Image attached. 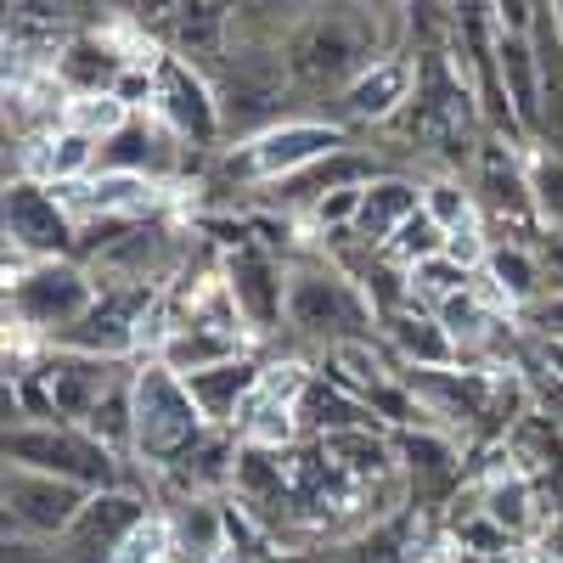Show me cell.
<instances>
[{"instance_id": "cb8c5ba5", "label": "cell", "mask_w": 563, "mask_h": 563, "mask_svg": "<svg viewBox=\"0 0 563 563\" xmlns=\"http://www.w3.org/2000/svg\"><path fill=\"white\" fill-rule=\"evenodd\" d=\"M422 214H429L445 238H456V231H485V209H479V192L467 175H445V169L422 175Z\"/></svg>"}, {"instance_id": "5b68a950", "label": "cell", "mask_w": 563, "mask_h": 563, "mask_svg": "<svg viewBox=\"0 0 563 563\" xmlns=\"http://www.w3.org/2000/svg\"><path fill=\"white\" fill-rule=\"evenodd\" d=\"M97 299H102V288L79 260L29 265V260L7 254V333H23L52 350L68 327H79L97 310Z\"/></svg>"}, {"instance_id": "44dd1931", "label": "cell", "mask_w": 563, "mask_h": 563, "mask_svg": "<svg viewBox=\"0 0 563 563\" xmlns=\"http://www.w3.org/2000/svg\"><path fill=\"white\" fill-rule=\"evenodd\" d=\"M299 429H305V440H333V434H366V429H378V434H395V429H384V417L372 411L361 395H350V389H339L327 372H316V378L305 384V395H299Z\"/></svg>"}, {"instance_id": "83f0119b", "label": "cell", "mask_w": 563, "mask_h": 563, "mask_svg": "<svg viewBox=\"0 0 563 563\" xmlns=\"http://www.w3.org/2000/svg\"><path fill=\"white\" fill-rule=\"evenodd\" d=\"M434 254H445V231H440L429 214H411V220L400 225V238L384 249V260L400 265V271H417L422 260H434Z\"/></svg>"}, {"instance_id": "8fae6325", "label": "cell", "mask_w": 563, "mask_h": 563, "mask_svg": "<svg viewBox=\"0 0 563 563\" xmlns=\"http://www.w3.org/2000/svg\"><path fill=\"white\" fill-rule=\"evenodd\" d=\"M220 276H225L231 299H238V316L254 339L288 333V265H282L260 238L220 254Z\"/></svg>"}, {"instance_id": "4fadbf2b", "label": "cell", "mask_w": 563, "mask_h": 563, "mask_svg": "<svg viewBox=\"0 0 563 563\" xmlns=\"http://www.w3.org/2000/svg\"><path fill=\"white\" fill-rule=\"evenodd\" d=\"M29 372H34V384L45 389V400H52V417H57V422H74V429H85V417L102 406V395L124 378L130 366L90 361V355H68V350H45Z\"/></svg>"}, {"instance_id": "ba28073f", "label": "cell", "mask_w": 563, "mask_h": 563, "mask_svg": "<svg viewBox=\"0 0 563 563\" xmlns=\"http://www.w3.org/2000/svg\"><path fill=\"white\" fill-rule=\"evenodd\" d=\"M7 254L45 265V260H79V220L63 203V192L40 186L29 175H7Z\"/></svg>"}, {"instance_id": "5bb4252c", "label": "cell", "mask_w": 563, "mask_h": 563, "mask_svg": "<svg viewBox=\"0 0 563 563\" xmlns=\"http://www.w3.org/2000/svg\"><path fill=\"white\" fill-rule=\"evenodd\" d=\"M395 456H400V479L411 490V507H440L467 479L462 445L451 434H440V429H400L395 434Z\"/></svg>"}, {"instance_id": "603a6c76", "label": "cell", "mask_w": 563, "mask_h": 563, "mask_svg": "<svg viewBox=\"0 0 563 563\" xmlns=\"http://www.w3.org/2000/svg\"><path fill=\"white\" fill-rule=\"evenodd\" d=\"M260 378H265V355L254 350V355H243V361H225V366L198 372V378H180V384L192 389V400L203 406V417L214 422V429L231 434V429H238V417H243V406L254 400Z\"/></svg>"}, {"instance_id": "484cf974", "label": "cell", "mask_w": 563, "mask_h": 563, "mask_svg": "<svg viewBox=\"0 0 563 563\" xmlns=\"http://www.w3.org/2000/svg\"><path fill=\"white\" fill-rule=\"evenodd\" d=\"M525 175H530V198H536L541 238H563V153L530 147L525 153Z\"/></svg>"}, {"instance_id": "d4e9b609", "label": "cell", "mask_w": 563, "mask_h": 563, "mask_svg": "<svg viewBox=\"0 0 563 563\" xmlns=\"http://www.w3.org/2000/svg\"><path fill=\"white\" fill-rule=\"evenodd\" d=\"M85 434L102 440L119 462H135V366L102 395V406L85 417Z\"/></svg>"}, {"instance_id": "2e32d148", "label": "cell", "mask_w": 563, "mask_h": 563, "mask_svg": "<svg viewBox=\"0 0 563 563\" xmlns=\"http://www.w3.org/2000/svg\"><path fill=\"white\" fill-rule=\"evenodd\" d=\"M231 18L238 7H220V0H192V7H169L164 12V52L192 63L198 74L220 79L225 57H231Z\"/></svg>"}, {"instance_id": "7a4b0ae2", "label": "cell", "mask_w": 563, "mask_h": 563, "mask_svg": "<svg viewBox=\"0 0 563 563\" xmlns=\"http://www.w3.org/2000/svg\"><path fill=\"white\" fill-rule=\"evenodd\" d=\"M417 102L389 124L400 130V141L417 153V158H429L434 169L445 175H462V169H474L479 147H485V113H479V97H474V85L462 79L456 57H451V40L445 45H429V52H417Z\"/></svg>"}, {"instance_id": "8992f818", "label": "cell", "mask_w": 563, "mask_h": 563, "mask_svg": "<svg viewBox=\"0 0 563 563\" xmlns=\"http://www.w3.org/2000/svg\"><path fill=\"white\" fill-rule=\"evenodd\" d=\"M214 434V422L192 400L169 366L135 361V467L147 474H175L203 440Z\"/></svg>"}, {"instance_id": "4316f807", "label": "cell", "mask_w": 563, "mask_h": 563, "mask_svg": "<svg viewBox=\"0 0 563 563\" xmlns=\"http://www.w3.org/2000/svg\"><path fill=\"white\" fill-rule=\"evenodd\" d=\"M406 282H411V299L417 305H445V299H456V294H467V288H479V276L467 271V265H456L451 254H434V260H422L417 271H406Z\"/></svg>"}, {"instance_id": "6da1fadb", "label": "cell", "mask_w": 563, "mask_h": 563, "mask_svg": "<svg viewBox=\"0 0 563 563\" xmlns=\"http://www.w3.org/2000/svg\"><path fill=\"white\" fill-rule=\"evenodd\" d=\"M406 7H299L282 57H288L299 97H344V90L400 45L384 40V29H400Z\"/></svg>"}, {"instance_id": "7c38bea8", "label": "cell", "mask_w": 563, "mask_h": 563, "mask_svg": "<svg viewBox=\"0 0 563 563\" xmlns=\"http://www.w3.org/2000/svg\"><path fill=\"white\" fill-rule=\"evenodd\" d=\"M417 45H400V52H384L372 63L344 97H339V124H366V130H389L411 102H417Z\"/></svg>"}, {"instance_id": "7402d4cb", "label": "cell", "mask_w": 563, "mask_h": 563, "mask_svg": "<svg viewBox=\"0 0 563 563\" xmlns=\"http://www.w3.org/2000/svg\"><path fill=\"white\" fill-rule=\"evenodd\" d=\"M260 344L249 333H209V327H169V333H158L153 355L158 366H169L175 378H198V372H214L225 361H243L254 355Z\"/></svg>"}, {"instance_id": "ac0fdd59", "label": "cell", "mask_w": 563, "mask_h": 563, "mask_svg": "<svg viewBox=\"0 0 563 563\" xmlns=\"http://www.w3.org/2000/svg\"><path fill=\"white\" fill-rule=\"evenodd\" d=\"M378 339L389 344V355L400 361V366H417V372H440V366H462V350H456V339L440 327V316L429 310V305H400V310H389L384 321H378Z\"/></svg>"}, {"instance_id": "9a60e30c", "label": "cell", "mask_w": 563, "mask_h": 563, "mask_svg": "<svg viewBox=\"0 0 563 563\" xmlns=\"http://www.w3.org/2000/svg\"><path fill=\"white\" fill-rule=\"evenodd\" d=\"M474 507L507 541H530L541 530V490L519 474V462L507 456V445H490V467L474 479Z\"/></svg>"}, {"instance_id": "9c48e42d", "label": "cell", "mask_w": 563, "mask_h": 563, "mask_svg": "<svg viewBox=\"0 0 563 563\" xmlns=\"http://www.w3.org/2000/svg\"><path fill=\"white\" fill-rule=\"evenodd\" d=\"M175 135H180V147L186 153H225L220 141H225V113H220V90L209 74H198L192 63H180V57H158L153 68V108Z\"/></svg>"}, {"instance_id": "d6986e66", "label": "cell", "mask_w": 563, "mask_h": 563, "mask_svg": "<svg viewBox=\"0 0 563 563\" xmlns=\"http://www.w3.org/2000/svg\"><path fill=\"white\" fill-rule=\"evenodd\" d=\"M479 288L512 316V321H525L547 294H552V282H547V265L530 243H490V260L479 271Z\"/></svg>"}, {"instance_id": "3957f363", "label": "cell", "mask_w": 563, "mask_h": 563, "mask_svg": "<svg viewBox=\"0 0 563 563\" xmlns=\"http://www.w3.org/2000/svg\"><path fill=\"white\" fill-rule=\"evenodd\" d=\"M355 147L350 130L339 119H327V113H288L282 124L249 135V141H231L225 153H214L203 186L209 192H271V186L282 180H294L299 169L321 164V158H333Z\"/></svg>"}, {"instance_id": "e0dca14e", "label": "cell", "mask_w": 563, "mask_h": 563, "mask_svg": "<svg viewBox=\"0 0 563 563\" xmlns=\"http://www.w3.org/2000/svg\"><path fill=\"white\" fill-rule=\"evenodd\" d=\"M395 164L378 158V153H366V147H344L333 158H321L310 169H299L294 180H282L271 186V203L276 209H294V214H310L321 198H333V192H350V186H372L378 175H389Z\"/></svg>"}, {"instance_id": "f1b7e54d", "label": "cell", "mask_w": 563, "mask_h": 563, "mask_svg": "<svg viewBox=\"0 0 563 563\" xmlns=\"http://www.w3.org/2000/svg\"><path fill=\"white\" fill-rule=\"evenodd\" d=\"M552 18H558V34H563V0H552Z\"/></svg>"}, {"instance_id": "52a82bcc", "label": "cell", "mask_w": 563, "mask_h": 563, "mask_svg": "<svg viewBox=\"0 0 563 563\" xmlns=\"http://www.w3.org/2000/svg\"><path fill=\"white\" fill-rule=\"evenodd\" d=\"M7 467H34V474L68 479L90 496L130 485L124 479L130 462H119L102 440H90L74 422H23V429H7Z\"/></svg>"}, {"instance_id": "ffe728a7", "label": "cell", "mask_w": 563, "mask_h": 563, "mask_svg": "<svg viewBox=\"0 0 563 563\" xmlns=\"http://www.w3.org/2000/svg\"><path fill=\"white\" fill-rule=\"evenodd\" d=\"M422 214V175H406V169H389L378 175L361 192V214H355V243L372 249V254H384L395 238H400V225Z\"/></svg>"}, {"instance_id": "277c9868", "label": "cell", "mask_w": 563, "mask_h": 563, "mask_svg": "<svg viewBox=\"0 0 563 563\" xmlns=\"http://www.w3.org/2000/svg\"><path fill=\"white\" fill-rule=\"evenodd\" d=\"M288 339L327 355L333 344H350V339H378V310L350 282L344 265L321 254H299L288 260Z\"/></svg>"}, {"instance_id": "30bf717a", "label": "cell", "mask_w": 563, "mask_h": 563, "mask_svg": "<svg viewBox=\"0 0 563 563\" xmlns=\"http://www.w3.org/2000/svg\"><path fill=\"white\" fill-rule=\"evenodd\" d=\"M0 501H7V536L57 547L74 530V519L85 512L90 490H79L68 479H52V474H34V467H7Z\"/></svg>"}]
</instances>
